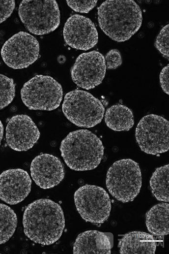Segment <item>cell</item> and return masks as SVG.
<instances>
[{
    "label": "cell",
    "mask_w": 169,
    "mask_h": 254,
    "mask_svg": "<svg viewBox=\"0 0 169 254\" xmlns=\"http://www.w3.org/2000/svg\"><path fill=\"white\" fill-rule=\"evenodd\" d=\"M23 224L26 236L34 243L50 245L61 237L65 226L61 206L48 198L37 199L26 208Z\"/></svg>",
    "instance_id": "1"
},
{
    "label": "cell",
    "mask_w": 169,
    "mask_h": 254,
    "mask_svg": "<svg viewBox=\"0 0 169 254\" xmlns=\"http://www.w3.org/2000/svg\"><path fill=\"white\" fill-rule=\"evenodd\" d=\"M97 15L102 31L118 42L129 40L142 22L141 10L133 0H107L98 7Z\"/></svg>",
    "instance_id": "2"
},
{
    "label": "cell",
    "mask_w": 169,
    "mask_h": 254,
    "mask_svg": "<svg viewBox=\"0 0 169 254\" xmlns=\"http://www.w3.org/2000/svg\"><path fill=\"white\" fill-rule=\"evenodd\" d=\"M59 149L66 165L75 171L96 168L101 162L104 151L100 139L85 129L69 132L62 140Z\"/></svg>",
    "instance_id": "3"
},
{
    "label": "cell",
    "mask_w": 169,
    "mask_h": 254,
    "mask_svg": "<svg viewBox=\"0 0 169 254\" xmlns=\"http://www.w3.org/2000/svg\"><path fill=\"white\" fill-rule=\"evenodd\" d=\"M106 185L110 194L117 200L122 203L132 201L142 185L139 164L130 159L116 161L107 171Z\"/></svg>",
    "instance_id": "4"
},
{
    "label": "cell",
    "mask_w": 169,
    "mask_h": 254,
    "mask_svg": "<svg viewBox=\"0 0 169 254\" xmlns=\"http://www.w3.org/2000/svg\"><path fill=\"white\" fill-rule=\"evenodd\" d=\"M62 110L66 118L75 125L90 128L103 119L105 107L92 94L79 89L67 93L64 98Z\"/></svg>",
    "instance_id": "5"
},
{
    "label": "cell",
    "mask_w": 169,
    "mask_h": 254,
    "mask_svg": "<svg viewBox=\"0 0 169 254\" xmlns=\"http://www.w3.org/2000/svg\"><path fill=\"white\" fill-rule=\"evenodd\" d=\"M18 14L26 29L35 35L50 33L60 24V11L54 0H23Z\"/></svg>",
    "instance_id": "6"
},
{
    "label": "cell",
    "mask_w": 169,
    "mask_h": 254,
    "mask_svg": "<svg viewBox=\"0 0 169 254\" xmlns=\"http://www.w3.org/2000/svg\"><path fill=\"white\" fill-rule=\"evenodd\" d=\"M62 96L61 85L49 75L34 76L24 84L21 90L22 101L30 110H55L59 106Z\"/></svg>",
    "instance_id": "7"
},
{
    "label": "cell",
    "mask_w": 169,
    "mask_h": 254,
    "mask_svg": "<svg viewBox=\"0 0 169 254\" xmlns=\"http://www.w3.org/2000/svg\"><path fill=\"white\" fill-rule=\"evenodd\" d=\"M74 198L76 209L85 221L99 224L109 218L111 202L108 193L103 188L85 185L75 192Z\"/></svg>",
    "instance_id": "8"
},
{
    "label": "cell",
    "mask_w": 169,
    "mask_h": 254,
    "mask_svg": "<svg viewBox=\"0 0 169 254\" xmlns=\"http://www.w3.org/2000/svg\"><path fill=\"white\" fill-rule=\"evenodd\" d=\"M169 122L163 117L148 114L139 121L135 137L141 150L150 155H157L169 150Z\"/></svg>",
    "instance_id": "9"
},
{
    "label": "cell",
    "mask_w": 169,
    "mask_h": 254,
    "mask_svg": "<svg viewBox=\"0 0 169 254\" xmlns=\"http://www.w3.org/2000/svg\"><path fill=\"white\" fill-rule=\"evenodd\" d=\"M39 51V44L35 37L27 32H20L5 42L0 53L7 66L13 69H22L38 59Z\"/></svg>",
    "instance_id": "10"
},
{
    "label": "cell",
    "mask_w": 169,
    "mask_h": 254,
    "mask_svg": "<svg viewBox=\"0 0 169 254\" xmlns=\"http://www.w3.org/2000/svg\"><path fill=\"white\" fill-rule=\"evenodd\" d=\"M104 56L97 51L80 54L71 68L73 81L79 87L90 90L100 85L106 74Z\"/></svg>",
    "instance_id": "11"
},
{
    "label": "cell",
    "mask_w": 169,
    "mask_h": 254,
    "mask_svg": "<svg viewBox=\"0 0 169 254\" xmlns=\"http://www.w3.org/2000/svg\"><path fill=\"white\" fill-rule=\"evenodd\" d=\"M65 43L71 47L86 51L98 41V33L93 22L88 18L74 14L66 20L63 29Z\"/></svg>",
    "instance_id": "12"
},
{
    "label": "cell",
    "mask_w": 169,
    "mask_h": 254,
    "mask_svg": "<svg viewBox=\"0 0 169 254\" xmlns=\"http://www.w3.org/2000/svg\"><path fill=\"white\" fill-rule=\"evenodd\" d=\"M40 131L31 118L25 114L16 115L9 120L6 127V141L16 151H26L37 142Z\"/></svg>",
    "instance_id": "13"
},
{
    "label": "cell",
    "mask_w": 169,
    "mask_h": 254,
    "mask_svg": "<svg viewBox=\"0 0 169 254\" xmlns=\"http://www.w3.org/2000/svg\"><path fill=\"white\" fill-rule=\"evenodd\" d=\"M30 170L33 180L43 189L57 186L64 177V167L60 159L49 154L36 156L31 162Z\"/></svg>",
    "instance_id": "14"
},
{
    "label": "cell",
    "mask_w": 169,
    "mask_h": 254,
    "mask_svg": "<svg viewBox=\"0 0 169 254\" xmlns=\"http://www.w3.org/2000/svg\"><path fill=\"white\" fill-rule=\"evenodd\" d=\"M31 180L22 169H10L0 174V199L10 205L25 199L30 191Z\"/></svg>",
    "instance_id": "15"
},
{
    "label": "cell",
    "mask_w": 169,
    "mask_h": 254,
    "mask_svg": "<svg viewBox=\"0 0 169 254\" xmlns=\"http://www.w3.org/2000/svg\"><path fill=\"white\" fill-rule=\"evenodd\" d=\"M112 246L109 237L102 232L90 230L77 236L73 246V254H110Z\"/></svg>",
    "instance_id": "16"
},
{
    "label": "cell",
    "mask_w": 169,
    "mask_h": 254,
    "mask_svg": "<svg viewBox=\"0 0 169 254\" xmlns=\"http://www.w3.org/2000/svg\"><path fill=\"white\" fill-rule=\"evenodd\" d=\"M121 254H154L156 243L152 235L142 231L126 234L119 242Z\"/></svg>",
    "instance_id": "17"
},
{
    "label": "cell",
    "mask_w": 169,
    "mask_h": 254,
    "mask_svg": "<svg viewBox=\"0 0 169 254\" xmlns=\"http://www.w3.org/2000/svg\"><path fill=\"white\" fill-rule=\"evenodd\" d=\"M104 120L107 126L115 131L129 130L134 125L132 110L121 104L113 105L108 108Z\"/></svg>",
    "instance_id": "18"
},
{
    "label": "cell",
    "mask_w": 169,
    "mask_h": 254,
    "mask_svg": "<svg viewBox=\"0 0 169 254\" xmlns=\"http://www.w3.org/2000/svg\"><path fill=\"white\" fill-rule=\"evenodd\" d=\"M169 204L160 203L153 206L146 214V225L152 234L161 236L169 234Z\"/></svg>",
    "instance_id": "19"
},
{
    "label": "cell",
    "mask_w": 169,
    "mask_h": 254,
    "mask_svg": "<svg viewBox=\"0 0 169 254\" xmlns=\"http://www.w3.org/2000/svg\"><path fill=\"white\" fill-rule=\"evenodd\" d=\"M169 165L157 168L150 179V186L155 197L159 201L168 202Z\"/></svg>",
    "instance_id": "20"
},
{
    "label": "cell",
    "mask_w": 169,
    "mask_h": 254,
    "mask_svg": "<svg viewBox=\"0 0 169 254\" xmlns=\"http://www.w3.org/2000/svg\"><path fill=\"white\" fill-rule=\"evenodd\" d=\"M17 225L16 213L9 206L0 203V244L6 242L14 234Z\"/></svg>",
    "instance_id": "21"
},
{
    "label": "cell",
    "mask_w": 169,
    "mask_h": 254,
    "mask_svg": "<svg viewBox=\"0 0 169 254\" xmlns=\"http://www.w3.org/2000/svg\"><path fill=\"white\" fill-rule=\"evenodd\" d=\"M15 95V84L12 78L0 74V110L8 106Z\"/></svg>",
    "instance_id": "22"
},
{
    "label": "cell",
    "mask_w": 169,
    "mask_h": 254,
    "mask_svg": "<svg viewBox=\"0 0 169 254\" xmlns=\"http://www.w3.org/2000/svg\"><path fill=\"white\" fill-rule=\"evenodd\" d=\"M169 24L160 31L155 41L154 45L163 56L169 59Z\"/></svg>",
    "instance_id": "23"
},
{
    "label": "cell",
    "mask_w": 169,
    "mask_h": 254,
    "mask_svg": "<svg viewBox=\"0 0 169 254\" xmlns=\"http://www.w3.org/2000/svg\"><path fill=\"white\" fill-rule=\"evenodd\" d=\"M67 5L77 12L87 13L96 5L97 0H66Z\"/></svg>",
    "instance_id": "24"
},
{
    "label": "cell",
    "mask_w": 169,
    "mask_h": 254,
    "mask_svg": "<svg viewBox=\"0 0 169 254\" xmlns=\"http://www.w3.org/2000/svg\"><path fill=\"white\" fill-rule=\"evenodd\" d=\"M106 69H114L121 65L122 60L121 54L117 49H112L105 55Z\"/></svg>",
    "instance_id": "25"
},
{
    "label": "cell",
    "mask_w": 169,
    "mask_h": 254,
    "mask_svg": "<svg viewBox=\"0 0 169 254\" xmlns=\"http://www.w3.org/2000/svg\"><path fill=\"white\" fill-rule=\"evenodd\" d=\"M15 7L14 0H0V24L10 16Z\"/></svg>",
    "instance_id": "26"
},
{
    "label": "cell",
    "mask_w": 169,
    "mask_h": 254,
    "mask_svg": "<svg viewBox=\"0 0 169 254\" xmlns=\"http://www.w3.org/2000/svg\"><path fill=\"white\" fill-rule=\"evenodd\" d=\"M169 64L164 66L160 73V86L163 91L169 95Z\"/></svg>",
    "instance_id": "27"
},
{
    "label": "cell",
    "mask_w": 169,
    "mask_h": 254,
    "mask_svg": "<svg viewBox=\"0 0 169 254\" xmlns=\"http://www.w3.org/2000/svg\"><path fill=\"white\" fill-rule=\"evenodd\" d=\"M3 126L1 121L0 120V145L1 144V141L2 139L3 134Z\"/></svg>",
    "instance_id": "28"
},
{
    "label": "cell",
    "mask_w": 169,
    "mask_h": 254,
    "mask_svg": "<svg viewBox=\"0 0 169 254\" xmlns=\"http://www.w3.org/2000/svg\"><path fill=\"white\" fill-rule=\"evenodd\" d=\"M57 60L59 63L62 64L65 61V57L64 56H59Z\"/></svg>",
    "instance_id": "29"
}]
</instances>
